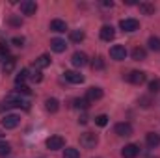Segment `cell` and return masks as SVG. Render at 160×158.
<instances>
[{"mask_svg":"<svg viewBox=\"0 0 160 158\" xmlns=\"http://www.w3.org/2000/svg\"><path fill=\"white\" fill-rule=\"evenodd\" d=\"M97 143H99V138H97V134H93V132H84V134L80 136V145H82L84 149H95Z\"/></svg>","mask_w":160,"mask_h":158,"instance_id":"obj_1","label":"cell"},{"mask_svg":"<svg viewBox=\"0 0 160 158\" xmlns=\"http://www.w3.org/2000/svg\"><path fill=\"white\" fill-rule=\"evenodd\" d=\"M125 80L128 84H134V86H142L145 80H147V75L143 71H130L128 75H125Z\"/></svg>","mask_w":160,"mask_h":158,"instance_id":"obj_2","label":"cell"},{"mask_svg":"<svg viewBox=\"0 0 160 158\" xmlns=\"http://www.w3.org/2000/svg\"><path fill=\"white\" fill-rule=\"evenodd\" d=\"M19 123H21V117H19V116H15V114H8V116H4V119H2V126H4L6 130L17 128V126H19Z\"/></svg>","mask_w":160,"mask_h":158,"instance_id":"obj_3","label":"cell"},{"mask_svg":"<svg viewBox=\"0 0 160 158\" xmlns=\"http://www.w3.org/2000/svg\"><path fill=\"white\" fill-rule=\"evenodd\" d=\"M110 58L116 60V62L125 60V58H127V48H125L123 45H114V47L110 48Z\"/></svg>","mask_w":160,"mask_h":158,"instance_id":"obj_4","label":"cell"},{"mask_svg":"<svg viewBox=\"0 0 160 158\" xmlns=\"http://www.w3.org/2000/svg\"><path fill=\"white\" fill-rule=\"evenodd\" d=\"M63 145H65V140H63L62 136H50V138L47 140V147H48L50 151L63 149Z\"/></svg>","mask_w":160,"mask_h":158,"instance_id":"obj_5","label":"cell"},{"mask_svg":"<svg viewBox=\"0 0 160 158\" xmlns=\"http://www.w3.org/2000/svg\"><path fill=\"white\" fill-rule=\"evenodd\" d=\"M138 155H140V147L136 143H128V145H125L121 149V156L123 158H136Z\"/></svg>","mask_w":160,"mask_h":158,"instance_id":"obj_6","label":"cell"},{"mask_svg":"<svg viewBox=\"0 0 160 158\" xmlns=\"http://www.w3.org/2000/svg\"><path fill=\"white\" fill-rule=\"evenodd\" d=\"M119 28L123 32H136L140 28V22L136 19H123L119 22Z\"/></svg>","mask_w":160,"mask_h":158,"instance_id":"obj_7","label":"cell"},{"mask_svg":"<svg viewBox=\"0 0 160 158\" xmlns=\"http://www.w3.org/2000/svg\"><path fill=\"white\" fill-rule=\"evenodd\" d=\"M21 11L24 13V15H36V11H38V4L34 2V0H24V2H21Z\"/></svg>","mask_w":160,"mask_h":158,"instance_id":"obj_8","label":"cell"},{"mask_svg":"<svg viewBox=\"0 0 160 158\" xmlns=\"http://www.w3.org/2000/svg\"><path fill=\"white\" fill-rule=\"evenodd\" d=\"M114 130H116L118 136H123V138L132 136V125H130V123H118Z\"/></svg>","mask_w":160,"mask_h":158,"instance_id":"obj_9","label":"cell"},{"mask_svg":"<svg viewBox=\"0 0 160 158\" xmlns=\"http://www.w3.org/2000/svg\"><path fill=\"white\" fill-rule=\"evenodd\" d=\"M71 63H73L75 67H84V65H88V56H86L84 52L77 50V52L71 56Z\"/></svg>","mask_w":160,"mask_h":158,"instance_id":"obj_10","label":"cell"},{"mask_svg":"<svg viewBox=\"0 0 160 158\" xmlns=\"http://www.w3.org/2000/svg\"><path fill=\"white\" fill-rule=\"evenodd\" d=\"M102 89L101 87H89L88 91H86V99L89 101V102H95V101H101L102 99Z\"/></svg>","mask_w":160,"mask_h":158,"instance_id":"obj_11","label":"cell"},{"mask_svg":"<svg viewBox=\"0 0 160 158\" xmlns=\"http://www.w3.org/2000/svg\"><path fill=\"white\" fill-rule=\"evenodd\" d=\"M50 48H52L54 52L62 54V52H65L67 45H65V41H63V39H60V37H54V39H50Z\"/></svg>","mask_w":160,"mask_h":158,"instance_id":"obj_12","label":"cell"},{"mask_svg":"<svg viewBox=\"0 0 160 158\" xmlns=\"http://www.w3.org/2000/svg\"><path fill=\"white\" fill-rule=\"evenodd\" d=\"M63 77H65L67 82H71V84H82L84 82V77L80 73H77V71H65Z\"/></svg>","mask_w":160,"mask_h":158,"instance_id":"obj_13","label":"cell"},{"mask_svg":"<svg viewBox=\"0 0 160 158\" xmlns=\"http://www.w3.org/2000/svg\"><path fill=\"white\" fill-rule=\"evenodd\" d=\"M114 37H116V30H114L112 26L104 24V26L101 28V39L102 41H112Z\"/></svg>","mask_w":160,"mask_h":158,"instance_id":"obj_14","label":"cell"},{"mask_svg":"<svg viewBox=\"0 0 160 158\" xmlns=\"http://www.w3.org/2000/svg\"><path fill=\"white\" fill-rule=\"evenodd\" d=\"M50 30L52 32H58V34H63L67 30V24L62 19H54V21H50Z\"/></svg>","mask_w":160,"mask_h":158,"instance_id":"obj_15","label":"cell"},{"mask_svg":"<svg viewBox=\"0 0 160 158\" xmlns=\"http://www.w3.org/2000/svg\"><path fill=\"white\" fill-rule=\"evenodd\" d=\"M145 143H147V147H151V149L158 147L160 145V134H157V132H149V134L145 136Z\"/></svg>","mask_w":160,"mask_h":158,"instance_id":"obj_16","label":"cell"},{"mask_svg":"<svg viewBox=\"0 0 160 158\" xmlns=\"http://www.w3.org/2000/svg\"><path fill=\"white\" fill-rule=\"evenodd\" d=\"M50 65V56H47V54H41L39 58L34 62V67L39 71V69H45V67H48Z\"/></svg>","mask_w":160,"mask_h":158,"instance_id":"obj_17","label":"cell"},{"mask_svg":"<svg viewBox=\"0 0 160 158\" xmlns=\"http://www.w3.org/2000/svg\"><path fill=\"white\" fill-rule=\"evenodd\" d=\"M45 108H47V112L56 114V112L60 110V102H58V99H47V101H45Z\"/></svg>","mask_w":160,"mask_h":158,"instance_id":"obj_18","label":"cell"},{"mask_svg":"<svg viewBox=\"0 0 160 158\" xmlns=\"http://www.w3.org/2000/svg\"><path fill=\"white\" fill-rule=\"evenodd\" d=\"M138 7L143 15H153L155 13V4H151V2H140Z\"/></svg>","mask_w":160,"mask_h":158,"instance_id":"obj_19","label":"cell"},{"mask_svg":"<svg viewBox=\"0 0 160 158\" xmlns=\"http://www.w3.org/2000/svg\"><path fill=\"white\" fill-rule=\"evenodd\" d=\"M147 58V50L145 48H142V47H136L134 50H132V60H136V62H142V60H145Z\"/></svg>","mask_w":160,"mask_h":158,"instance_id":"obj_20","label":"cell"},{"mask_svg":"<svg viewBox=\"0 0 160 158\" xmlns=\"http://www.w3.org/2000/svg\"><path fill=\"white\" fill-rule=\"evenodd\" d=\"M28 78H30V71L28 69H21V73H17V77H15V84L17 86H22Z\"/></svg>","mask_w":160,"mask_h":158,"instance_id":"obj_21","label":"cell"},{"mask_svg":"<svg viewBox=\"0 0 160 158\" xmlns=\"http://www.w3.org/2000/svg\"><path fill=\"white\" fill-rule=\"evenodd\" d=\"M15 63H17L15 58H8V60L2 63V71H4V73H11V71L15 69Z\"/></svg>","mask_w":160,"mask_h":158,"instance_id":"obj_22","label":"cell"},{"mask_svg":"<svg viewBox=\"0 0 160 158\" xmlns=\"http://www.w3.org/2000/svg\"><path fill=\"white\" fill-rule=\"evenodd\" d=\"M73 106L77 110H88L89 108V101L88 99H73Z\"/></svg>","mask_w":160,"mask_h":158,"instance_id":"obj_23","label":"cell"},{"mask_svg":"<svg viewBox=\"0 0 160 158\" xmlns=\"http://www.w3.org/2000/svg\"><path fill=\"white\" fill-rule=\"evenodd\" d=\"M91 67H93L95 71H102V69L106 67V63H104V60H102L101 56H97V58H93V62H91Z\"/></svg>","mask_w":160,"mask_h":158,"instance_id":"obj_24","label":"cell"},{"mask_svg":"<svg viewBox=\"0 0 160 158\" xmlns=\"http://www.w3.org/2000/svg\"><path fill=\"white\" fill-rule=\"evenodd\" d=\"M8 58H11V56H9V48H8L6 43H0V62L4 63Z\"/></svg>","mask_w":160,"mask_h":158,"instance_id":"obj_25","label":"cell"},{"mask_svg":"<svg viewBox=\"0 0 160 158\" xmlns=\"http://www.w3.org/2000/svg\"><path fill=\"white\" fill-rule=\"evenodd\" d=\"M63 158H80V151L75 147H67L63 151Z\"/></svg>","mask_w":160,"mask_h":158,"instance_id":"obj_26","label":"cell"},{"mask_svg":"<svg viewBox=\"0 0 160 158\" xmlns=\"http://www.w3.org/2000/svg\"><path fill=\"white\" fill-rule=\"evenodd\" d=\"M147 45H149V48L151 50H155V52H160V37H149V41H147Z\"/></svg>","mask_w":160,"mask_h":158,"instance_id":"obj_27","label":"cell"},{"mask_svg":"<svg viewBox=\"0 0 160 158\" xmlns=\"http://www.w3.org/2000/svg\"><path fill=\"white\" fill-rule=\"evenodd\" d=\"M84 37H86V34L82 30H73L71 32V41L73 43H80V41H84Z\"/></svg>","mask_w":160,"mask_h":158,"instance_id":"obj_28","label":"cell"},{"mask_svg":"<svg viewBox=\"0 0 160 158\" xmlns=\"http://www.w3.org/2000/svg\"><path fill=\"white\" fill-rule=\"evenodd\" d=\"M11 153V145L8 141H0V156H8Z\"/></svg>","mask_w":160,"mask_h":158,"instance_id":"obj_29","label":"cell"},{"mask_svg":"<svg viewBox=\"0 0 160 158\" xmlns=\"http://www.w3.org/2000/svg\"><path fill=\"white\" fill-rule=\"evenodd\" d=\"M160 91V78H155L149 82V93H158Z\"/></svg>","mask_w":160,"mask_h":158,"instance_id":"obj_30","label":"cell"},{"mask_svg":"<svg viewBox=\"0 0 160 158\" xmlns=\"http://www.w3.org/2000/svg\"><path fill=\"white\" fill-rule=\"evenodd\" d=\"M95 123H97L99 126H106V125H108V116H104V114H102V116H97V117H95Z\"/></svg>","mask_w":160,"mask_h":158,"instance_id":"obj_31","label":"cell"},{"mask_svg":"<svg viewBox=\"0 0 160 158\" xmlns=\"http://www.w3.org/2000/svg\"><path fill=\"white\" fill-rule=\"evenodd\" d=\"M17 93H22V95H30V87L28 86H17Z\"/></svg>","mask_w":160,"mask_h":158,"instance_id":"obj_32","label":"cell"},{"mask_svg":"<svg viewBox=\"0 0 160 158\" xmlns=\"http://www.w3.org/2000/svg\"><path fill=\"white\" fill-rule=\"evenodd\" d=\"M140 106H142V108H149V106H151L149 97H142V99H140Z\"/></svg>","mask_w":160,"mask_h":158,"instance_id":"obj_33","label":"cell"},{"mask_svg":"<svg viewBox=\"0 0 160 158\" xmlns=\"http://www.w3.org/2000/svg\"><path fill=\"white\" fill-rule=\"evenodd\" d=\"M30 78L34 80V82H41V80H43V77H41V73H39V71L36 69V71H34V73L30 75Z\"/></svg>","mask_w":160,"mask_h":158,"instance_id":"obj_34","label":"cell"},{"mask_svg":"<svg viewBox=\"0 0 160 158\" xmlns=\"http://www.w3.org/2000/svg\"><path fill=\"white\" fill-rule=\"evenodd\" d=\"M11 43H13V45H17V47H22L24 37H13V39H11Z\"/></svg>","mask_w":160,"mask_h":158,"instance_id":"obj_35","label":"cell"},{"mask_svg":"<svg viewBox=\"0 0 160 158\" xmlns=\"http://www.w3.org/2000/svg\"><path fill=\"white\" fill-rule=\"evenodd\" d=\"M9 24H13V26H21V19H17V17H9Z\"/></svg>","mask_w":160,"mask_h":158,"instance_id":"obj_36","label":"cell"},{"mask_svg":"<svg viewBox=\"0 0 160 158\" xmlns=\"http://www.w3.org/2000/svg\"><path fill=\"white\" fill-rule=\"evenodd\" d=\"M78 123H82V125H86V123H88V117H86V116H82V117L78 119Z\"/></svg>","mask_w":160,"mask_h":158,"instance_id":"obj_37","label":"cell"}]
</instances>
